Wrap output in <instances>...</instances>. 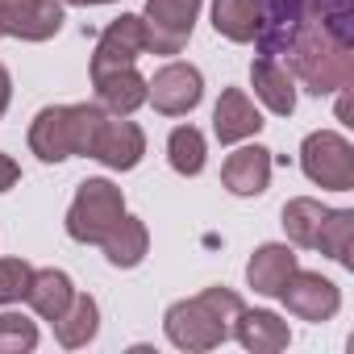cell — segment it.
I'll use <instances>...</instances> for the list:
<instances>
[{
    "label": "cell",
    "mask_w": 354,
    "mask_h": 354,
    "mask_svg": "<svg viewBox=\"0 0 354 354\" xmlns=\"http://www.w3.org/2000/svg\"><path fill=\"white\" fill-rule=\"evenodd\" d=\"M234 337H238L246 350H254V354H275V350H283V346L292 342L288 321H279V317L267 313V308H242V313L234 317Z\"/></svg>",
    "instance_id": "16"
},
{
    "label": "cell",
    "mask_w": 354,
    "mask_h": 354,
    "mask_svg": "<svg viewBox=\"0 0 354 354\" xmlns=\"http://www.w3.org/2000/svg\"><path fill=\"white\" fill-rule=\"evenodd\" d=\"M63 5H84L88 9V5H113V0H63Z\"/></svg>",
    "instance_id": "29"
},
{
    "label": "cell",
    "mask_w": 354,
    "mask_h": 354,
    "mask_svg": "<svg viewBox=\"0 0 354 354\" xmlns=\"http://www.w3.org/2000/svg\"><path fill=\"white\" fill-rule=\"evenodd\" d=\"M205 96V80L192 63H167L154 71V80H146V100L162 113V117H184L201 104Z\"/></svg>",
    "instance_id": "7"
},
{
    "label": "cell",
    "mask_w": 354,
    "mask_h": 354,
    "mask_svg": "<svg viewBox=\"0 0 354 354\" xmlns=\"http://www.w3.org/2000/svg\"><path fill=\"white\" fill-rule=\"evenodd\" d=\"M38 346V329L21 313H0V354H26Z\"/></svg>",
    "instance_id": "25"
},
{
    "label": "cell",
    "mask_w": 354,
    "mask_h": 354,
    "mask_svg": "<svg viewBox=\"0 0 354 354\" xmlns=\"http://www.w3.org/2000/svg\"><path fill=\"white\" fill-rule=\"evenodd\" d=\"M9 96H13V80H9L5 63H0V117H5V109H9Z\"/></svg>",
    "instance_id": "28"
},
{
    "label": "cell",
    "mask_w": 354,
    "mask_h": 354,
    "mask_svg": "<svg viewBox=\"0 0 354 354\" xmlns=\"http://www.w3.org/2000/svg\"><path fill=\"white\" fill-rule=\"evenodd\" d=\"M350 246H354V213H350V209H329L325 221H321V234H317V246H313V250H321V254H329L333 263L350 267V263H354V259H350Z\"/></svg>",
    "instance_id": "23"
},
{
    "label": "cell",
    "mask_w": 354,
    "mask_h": 354,
    "mask_svg": "<svg viewBox=\"0 0 354 354\" xmlns=\"http://www.w3.org/2000/svg\"><path fill=\"white\" fill-rule=\"evenodd\" d=\"M34 279V267L26 259H0V304H17L26 300Z\"/></svg>",
    "instance_id": "26"
},
{
    "label": "cell",
    "mask_w": 354,
    "mask_h": 354,
    "mask_svg": "<svg viewBox=\"0 0 354 354\" xmlns=\"http://www.w3.org/2000/svg\"><path fill=\"white\" fill-rule=\"evenodd\" d=\"M201 13V0H146L142 30H146V50L150 55H180L192 38Z\"/></svg>",
    "instance_id": "6"
},
{
    "label": "cell",
    "mask_w": 354,
    "mask_h": 354,
    "mask_svg": "<svg viewBox=\"0 0 354 354\" xmlns=\"http://www.w3.org/2000/svg\"><path fill=\"white\" fill-rule=\"evenodd\" d=\"M17 180H21V167H17L9 154H0V192H9Z\"/></svg>",
    "instance_id": "27"
},
{
    "label": "cell",
    "mask_w": 354,
    "mask_h": 354,
    "mask_svg": "<svg viewBox=\"0 0 354 354\" xmlns=\"http://www.w3.org/2000/svg\"><path fill=\"white\" fill-rule=\"evenodd\" d=\"M292 271H296V254H292V246H279V242L259 246L246 263V279L259 296H279V288L288 283Z\"/></svg>",
    "instance_id": "17"
},
{
    "label": "cell",
    "mask_w": 354,
    "mask_h": 354,
    "mask_svg": "<svg viewBox=\"0 0 354 354\" xmlns=\"http://www.w3.org/2000/svg\"><path fill=\"white\" fill-rule=\"evenodd\" d=\"M242 296L230 288H205L192 300L171 304L162 317V329L171 337V346L180 350H213L225 337H234V317L242 313Z\"/></svg>",
    "instance_id": "2"
},
{
    "label": "cell",
    "mask_w": 354,
    "mask_h": 354,
    "mask_svg": "<svg viewBox=\"0 0 354 354\" xmlns=\"http://www.w3.org/2000/svg\"><path fill=\"white\" fill-rule=\"evenodd\" d=\"M138 55H146V30H142V17L121 13L117 21H109V30H104L100 42H96L92 75H100V71H117V67H133Z\"/></svg>",
    "instance_id": "10"
},
{
    "label": "cell",
    "mask_w": 354,
    "mask_h": 354,
    "mask_svg": "<svg viewBox=\"0 0 354 354\" xmlns=\"http://www.w3.org/2000/svg\"><path fill=\"white\" fill-rule=\"evenodd\" d=\"M283 55H288V71L300 75L313 96L346 92L354 84V50L325 21H304L283 46Z\"/></svg>",
    "instance_id": "1"
},
{
    "label": "cell",
    "mask_w": 354,
    "mask_h": 354,
    "mask_svg": "<svg viewBox=\"0 0 354 354\" xmlns=\"http://www.w3.org/2000/svg\"><path fill=\"white\" fill-rule=\"evenodd\" d=\"M50 325H55V337H59L67 350H75V346H88V342L96 337V329H100V308H96L92 296H71V304L63 308V317H55Z\"/></svg>",
    "instance_id": "20"
},
{
    "label": "cell",
    "mask_w": 354,
    "mask_h": 354,
    "mask_svg": "<svg viewBox=\"0 0 354 354\" xmlns=\"http://www.w3.org/2000/svg\"><path fill=\"white\" fill-rule=\"evenodd\" d=\"M63 30V5L59 0H0V38L21 42H46Z\"/></svg>",
    "instance_id": "9"
},
{
    "label": "cell",
    "mask_w": 354,
    "mask_h": 354,
    "mask_svg": "<svg viewBox=\"0 0 354 354\" xmlns=\"http://www.w3.org/2000/svg\"><path fill=\"white\" fill-rule=\"evenodd\" d=\"M325 205L321 201H313V196H296V201H288L283 205V230H288V238L296 242V246H317V234H321V221H325Z\"/></svg>",
    "instance_id": "22"
},
{
    "label": "cell",
    "mask_w": 354,
    "mask_h": 354,
    "mask_svg": "<svg viewBox=\"0 0 354 354\" xmlns=\"http://www.w3.org/2000/svg\"><path fill=\"white\" fill-rule=\"evenodd\" d=\"M279 300L288 304L292 317L313 321V325L329 321V317L342 308V292H337V283L325 279L321 271H300V267H296V271L288 275V283L279 288Z\"/></svg>",
    "instance_id": "8"
},
{
    "label": "cell",
    "mask_w": 354,
    "mask_h": 354,
    "mask_svg": "<svg viewBox=\"0 0 354 354\" xmlns=\"http://www.w3.org/2000/svg\"><path fill=\"white\" fill-rule=\"evenodd\" d=\"M167 158L180 175H201L205 171V133L196 125H175L167 138Z\"/></svg>",
    "instance_id": "24"
},
{
    "label": "cell",
    "mask_w": 354,
    "mask_h": 354,
    "mask_svg": "<svg viewBox=\"0 0 354 354\" xmlns=\"http://www.w3.org/2000/svg\"><path fill=\"white\" fill-rule=\"evenodd\" d=\"M213 26L230 42H254V34H259V0H213Z\"/></svg>",
    "instance_id": "21"
},
{
    "label": "cell",
    "mask_w": 354,
    "mask_h": 354,
    "mask_svg": "<svg viewBox=\"0 0 354 354\" xmlns=\"http://www.w3.org/2000/svg\"><path fill=\"white\" fill-rule=\"evenodd\" d=\"M300 167L317 188L329 192H354V146L333 133V129H317L304 138L300 146Z\"/></svg>",
    "instance_id": "5"
},
{
    "label": "cell",
    "mask_w": 354,
    "mask_h": 354,
    "mask_svg": "<svg viewBox=\"0 0 354 354\" xmlns=\"http://www.w3.org/2000/svg\"><path fill=\"white\" fill-rule=\"evenodd\" d=\"M71 296H75V288H71V275H67V271H55V267H42V271H34V279H30V292H26L30 308H34L42 321H55V317H63V308L71 304Z\"/></svg>",
    "instance_id": "19"
},
{
    "label": "cell",
    "mask_w": 354,
    "mask_h": 354,
    "mask_svg": "<svg viewBox=\"0 0 354 354\" xmlns=\"http://www.w3.org/2000/svg\"><path fill=\"white\" fill-rule=\"evenodd\" d=\"M125 217V196L109 180H84L71 209H67V234L84 246H100V238Z\"/></svg>",
    "instance_id": "4"
},
{
    "label": "cell",
    "mask_w": 354,
    "mask_h": 354,
    "mask_svg": "<svg viewBox=\"0 0 354 354\" xmlns=\"http://www.w3.org/2000/svg\"><path fill=\"white\" fill-rule=\"evenodd\" d=\"M104 109L100 104H55L42 109L30 125V150L42 162H63L75 154H92L96 138L104 129Z\"/></svg>",
    "instance_id": "3"
},
{
    "label": "cell",
    "mask_w": 354,
    "mask_h": 354,
    "mask_svg": "<svg viewBox=\"0 0 354 354\" xmlns=\"http://www.w3.org/2000/svg\"><path fill=\"white\" fill-rule=\"evenodd\" d=\"M92 84H96V96H100V109L113 113V117H129L133 109L146 104V80L133 67L100 71V75H92Z\"/></svg>",
    "instance_id": "15"
},
{
    "label": "cell",
    "mask_w": 354,
    "mask_h": 354,
    "mask_svg": "<svg viewBox=\"0 0 354 354\" xmlns=\"http://www.w3.org/2000/svg\"><path fill=\"white\" fill-rule=\"evenodd\" d=\"M142 154H146V133L125 117H109L96 138L92 158H100L109 171H133L142 162Z\"/></svg>",
    "instance_id": "11"
},
{
    "label": "cell",
    "mask_w": 354,
    "mask_h": 354,
    "mask_svg": "<svg viewBox=\"0 0 354 354\" xmlns=\"http://www.w3.org/2000/svg\"><path fill=\"white\" fill-rule=\"evenodd\" d=\"M100 250H104V259H109L113 267L129 271V267H138V263L146 259L150 234H146V225H142L138 217H121V221L100 238Z\"/></svg>",
    "instance_id": "18"
},
{
    "label": "cell",
    "mask_w": 354,
    "mask_h": 354,
    "mask_svg": "<svg viewBox=\"0 0 354 354\" xmlns=\"http://www.w3.org/2000/svg\"><path fill=\"white\" fill-rule=\"evenodd\" d=\"M259 129H263V117L250 104V96L242 88H225L221 100H217V109H213V133H217V142L221 146H234V142L254 138Z\"/></svg>",
    "instance_id": "13"
},
{
    "label": "cell",
    "mask_w": 354,
    "mask_h": 354,
    "mask_svg": "<svg viewBox=\"0 0 354 354\" xmlns=\"http://www.w3.org/2000/svg\"><path fill=\"white\" fill-rule=\"evenodd\" d=\"M250 84H254V96L275 113V117H292L296 113V84H292V71L283 63H275L271 55H259L250 63Z\"/></svg>",
    "instance_id": "14"
},
{
    "label": "cell",
    "mask_w": 354,
    "mask_h": 354,
    "mask_svg": "<svg viewBox=\"0 0 354 354\" xmlns=\"http://www.w3.org/2000/svg\"><path fill=\"white\" fill-rule=\"evenodd\" d=\"M221 184L234 196H263L271 184V150L267 146H242L225 158L221 167Z\"/></svg>",
    "instance_id": "12"
}]
</instances>
